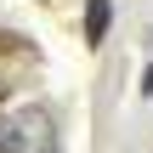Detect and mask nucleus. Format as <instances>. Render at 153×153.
Segmentation results:
<instances>
[{
    "instance_id": "nucleus-2",
    "label": "nucleus",
    "mask_w": 153,
    "mask_h": 153,
    "mask_svg": "<svg viewBox=\"0 0 153 153\" xmlns=\"http://www.w3.org/2000/svg\"><path fill=\"white\" fill-rule=\"evenodd\" d=\"M108 23H114V0H85V45H102Z\"/></svg>"
},
{
    "instance_id": "nucleus-6",
    "label": "nucleus",
    "mask_w": 153,
    "mask_h": 153,
    "mask_svg": "<svg viewBox=\"0 0 153 153\" xmlns=\"http://www.w3.org/2000/svg\"><path fill=\"white\" fill-rule=\"evenodd\" d=\"M0 102H6V91H0Z\"/></svg>"
},
{
    "instance_id": "nucleus-1",
    "label": "nucleus",
    "mask_w": 153,
    "mask_h": 153,
    "mask_svg": "<svg viewBox=\"0 0 153 153\" xmlns=\"http://www.w3.org/2000/svg\"><path fill=\"white\" fill-rule=\"evenodd\" d=\"M0 153H57V125L45 108H23L0 119Z\"/></svg>"
},
{
    "instance_id": "nucleus-5",
    "label": "nucleus",
    "mask_w": 153,
    "mask_h": 153,
    "mask_svg": "<svg viewBox=\"0 0 153 153\" xmlns=\"http://www.w3.org/2000/svg\"><path fill=\"white\" fill-rule=\"evenodd\" d=\"M40 6H51V0H40Z\"/></svg>"
},
{
    "instance_id": "nucleus-3",
    "label": "nucleus",
    "mask_w": 153,
    "mask_h": 153,
    "mask_svg": "<svg viewBox=\"0 0 153 153\" xmlns=\"http://www.w3.org/2000/svg\"><path fill=\"white\" fill-rule=\"evenodd\" d=\"M0 45H6L11 57H34V45H28V40H17V34H6V28H0Z\"/></svg>"
},
{
    "instance_id": "nucleus-4",
    "label": "nucleus",
    "mask_w": 153,
    "mask_h": 153,
    "mask_svg": "<svg viewBox=\"0 0 153 153\" xmlns=\"http://www.w3.org/2000/svg\"><path fill=\"white\" fill-rule=\"evenodd\" d=\"M142 97H153V62H148V74H142Z\"/></svg>"
}]
</instances>
